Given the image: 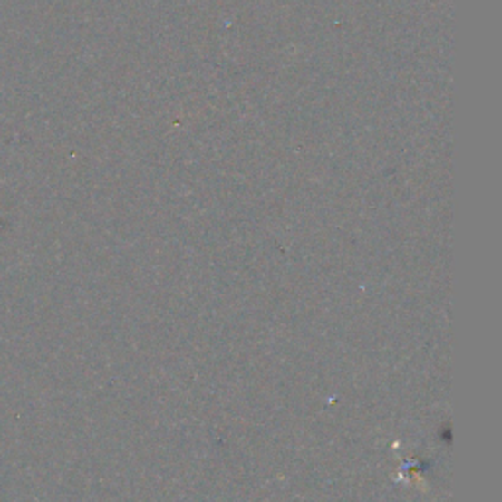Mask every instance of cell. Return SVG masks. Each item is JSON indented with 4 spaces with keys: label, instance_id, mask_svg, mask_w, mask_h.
Segmentation results:
<instances>
[{
    "label": "cell",
    "instance_id": "cell-1",
    "mask_svg": "<svg viewBox=\"0 0 502 502\" xmlns=\"http://www.w3.org/2000/svg\"><path fill=\"white\" fill-rule=\"evenodd\" d=\"M0 217H3V214H0Z\"/></svg>",
    "mask_w": 502,
    "mask_h": 502
}]
</instances>
